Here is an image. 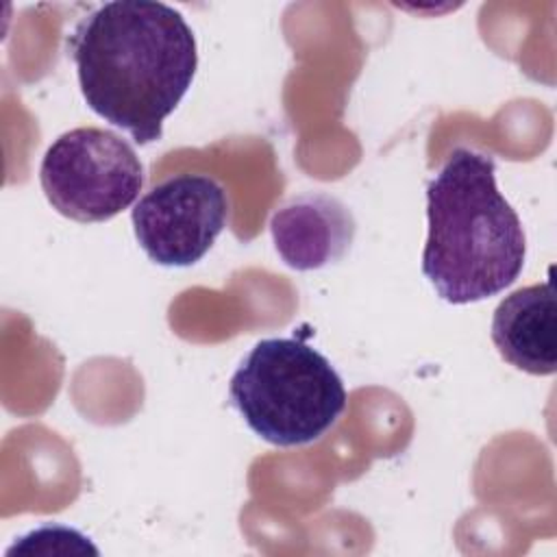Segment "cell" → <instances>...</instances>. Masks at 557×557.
I'll return each mask as SVG.
<instances>
[{
    "instance_id": "1",
    "label": "cell",
    "mask_w": 557,
    "mask_h": 557,
    "mask_svg": "<svg viewBox=\"0 0 557 557\" xmlns=\"http://www.w3.org/2000/svg\"><path fill=\"white\" fill-rule=\"evenodd\" d=\"M67 48L87 107L137 144L161 139L198 67L194 30L163 2H107L76 24Z\"/></svg>"
},
{
    "instance_id": "2",
    "label": "cell",
    "mask_w": 557,
    "mask_h": 557,
    "mask_svg": "<svg viewBox=\"0 0 557 557\" xmlns=\"http://www.w3.org/2000/svg\"><path fill=\"white\" fill-rule=\"evenodd\" d=\"M426 218L422 272L442 300H485L520 276L527 237L490 154L455 148L426 185Z\"/></svg>"
},
{
    "instance_id": "3",
    "label": "cell",
    "mask_w": 557,
    "mask_h": 557,
    "mask_svg": "<svg viewBox=\"0 0 557 557\" xmlns=\"http://www.w3.org/2000/svg\"><path fill=\"white\" fill-rule=\"evenodd\" d=\"M228 398L244 422L274 446L320 440L348 400L331 361L292 337L261 339L231 376Z\"/></svg>"
},
{
    "instance_id": "4",
    "label": "cell",
    "mask_w": 557,
    "mask_h": 557,
    "mask_svg": "<svg viewBox=\"0 0 557 557\" xmlns=\"http://www.w3.org/2000/svg\"><path fill=\"white\" fill-rule=\"evenodd\" d=\"M48 202L76 222H104L128 209L144 187V165L120 135L78 126L59 135L39 168Z\"/></svg>"
},
{
    "instance_id": "5",
    "label": "cell",
    "mask_w": 557,
    "mask_h": 557,
    "mask_svg": "<svg viewBox=\"0 0 557 557\" xmlns=\"http://www.w3.org/2000/svg\"><path fill=\"white\" fill-rule=\"evenodd\" d=\"M141 250L159 265L200 261L228 220V196L207 174H178L154 185L133 209Z\"/></svg>"
},
{
    "instance_id": "6",
    "label": "cell",
    "mask_w": 557,
    "mask_h": 557,
    "mask_svg": "<svg viewBox=\"0 0 557 557\" xmlns=\"http://www.w3.org/2000/svg\"><path fill=\"white\" fill-rule=\"evenodd\" d=\"M270 233L289 268L320 270L346 255L355 237V218L335 196L302 194L274 211Z\"/></svg>"
},
{
    "instance_id": "7",
    "label": "cell",
    "mask_w": 557,
    "mask_h": 557,
    "mask_svg": "<svg viewBox=\"0 0 557 557\" xmlns=\"http://www.w3.org/2000/svg\"><path fill=\"white\" fill-rule=\"evenodd\" d=\"M492 342L513 368L546 376L557 368V302L553 281L509 294L494 309Z\"/></svg>"
}]
</instances>
